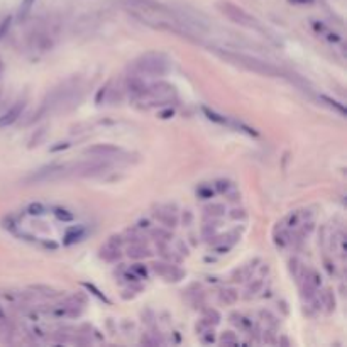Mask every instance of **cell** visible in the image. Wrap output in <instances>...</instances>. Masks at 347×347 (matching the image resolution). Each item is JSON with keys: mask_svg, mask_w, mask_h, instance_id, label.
I'll return each instance as SVG.
<instances>
[{"mask_svg": "<svg viewBox=\"0 0 347 347\" xmlns=\"http://www.w3.org/2000/svg\"><path fill=\"white\" fill-rule=\"evenodd\" d=\"M210 51H214L219 58H222L224 61L232 63L235 66L246 68V70H249V72L264 75V77H280V75H283V72H281L280 68L273 66L271 63H266L263 59H258L253 56H248V54L224 51V49H219V48H210Z\"/></svg>", "mask_w": 347, "mask_h": 347, "instance_id": "6da1fadb", "label": "cell"}, {"mask_svg": "<svg viewBox=\"0 0 347 347\" xmlns=\"http://www.w3.org/2000/svg\"><path fill=\"white\" fill-rule=\"evenodd\" d=\"M132 70L139 77H163L169 70V58L158 51L146 53L132 63Z\"/></svg>", "mask_w": 347, "mask_h": 347, "instance_id": "7a4b0ae2", "label": "cell"}, {"mask_svg": "<svg viewBox=\"0 0 347 347\" xmlns=\"http://www.w3.org/2000/svg\"><path fill=\"white\" fill-rule=\"evenodd\" d=\"M217 9L220 14H224V16L229 19V21L239 24V26L256 29V31H264V29L259 26V22L256 21L251 14H248L244 9H240L239 6H235V4L229 2V0H220V2H217Z\"/></svg>", "mask_w": 347, "mask_h": 347, "instance_id": "3957f363", "label": "cell"}, {"mask_svg": "<svg viewBox=\"0 0 347 347\" xmlns=\"http://www.w3.org/2000/svg\"><path fill=\"white\" fill-rule=\"evenodd\" d=\"M70 177L68 173V164H51L44 166V168L34 171L26 178V183L29 185H39V183H49V182H58Z\"/></svg>", "mask_w": 347, "mask_h": 347, "instance_id": "277c9868", "label": "cell"}, {"mask_svg": "<svg viewBox=\"0 0 347 347\" xmlns=\"http://www.w3.org/2000/svg\"><path fill=\"white\" fill-rule=\"evenodd\" d=\"M110 168L109 163L103 159H92V161H80L77 164H68L70 177L78 178H88V177H100V175L107 173Z\"/></svg>", "mask_w": 347, "mask_h": 347, "instance_id": "5b68a950", "label": "cell"}, {"mask_svg": "<svg viewBox=\"0 0 347 347\" xmlns=\"http://www.w3.org/2000/svg\"><path fill=\"white\" fill-rule=\"evenodd\" d=\"M120 244H122V237H115V235L110 237L100 249V258L107 263H115L120 258Z\"/></svg>", "mask_w": 347, "mask_h": 347, "instance_id": "8992f818", "label": "cell"}, {"mask_svg": "<svg viewBox=\"0 0 347 347\" xmlns=\"http://www.w3.org/2000/svg\"><path fill=\"white\" fill-rule=\"evenodd\" d=\"M153 269L156 274H159L166 281H180L183 278V271L178 269L177 266L171 263H156L153 266Z\"/></svg>", "mask_w": 347, "mask_h": 347, "instance_id": "52a82bcc", "label": "cell"}, {"mask_svg": "<svg viewBox=\"0 0 347 347\" xmlns=\"http://www.w3.org/2000/svg\"><path fill=\"white\" fill-rule=\"evenodd\" d=\"M119 153H120V149L114 144H95V146H92V148L85 149V154L95 156V158H100V159L112 158V156L119 154Z\"/></svg>", "mask_w": 347, "mask_h": 347, "instance_id": "ba28073f", "label": "cell"}, {"mask_svg": "<svg viewBox=\"0 0 347 347\" xmlns=\"http://www.w3.org/2000/svg\"><path fill=\"white\" fill-rule=\"evenodd\" d=\"M22 110H24V102H16L12 105L11 109L7 110V112H4L0 115V127H9L11 124H14L16 120L22 115Z\"/></svg>", "mask_w": 347, "mask_h": 347, "instance_id": "9c48e42d", "label": "cell"}, {"mask_svg": "<svg viewBox=\"0 0 347 347\" xmlns=\"http://www.w3.org/2000/svg\"><path fill=\"white\" fill-rule=\"evenodd\" d=\"M26 334H27V337H31L36 344H43V342H46L49 337L48 330L44 329L43 325H39L38 322H32L31 325H26Z\"/></svg>", "mask_w": 347, "mask_h": 347, "instance_id": "30bf717a", "label": "cell"}, {"mask_svg": "<svg viewBox=\"0 0 347 347\" xmlns=\"http://www.w3.org/2000/svg\"><path fill=\"white\" fill-rule=\"evenodd\" d=\"M151 254V251L146 248V246L143 242H132L127 248V256L132 259H143V258H148V256Z\"/></svg>", "mask_w": 347, "mask_h": 347, "instance_id": "8fae6325", "label": "cell"}, {"mask_svg": "<svg viewBox=\"0 0 347 347\" xmlns=\"http://www.w3.org/2000/svg\"><path fill=\"white\" fill-rule=\"evenodd\" d=\"M239 295L234 288H222L219 291V301L224 305H234L237 301Z\"/></svg>", "mask_w": 347, "mask_h": 347, "instance_id": "7c38bea8", "label": "cell"}, {"mask_svg": "<svg viewBox=\"0 0 347 347\" xmlns=\"http://www.w3.org/2000/svg\"><path fill=\"white\" fill-rule=\"evenodd\" d=\"M314 29L320 34V36H324V38L329 39L330 43H340V36H339V34L332 32L329 27H325V26H324V24L314 22Z\"/></svg>", "mask_w": 347, "mask_h": 347, "instance_id": "4fadbf2b", "label": "cell"}, {"mask_svg": "<svg viewBox=\"0 0 347 347\" xmlns=\"http://www.w3.org/2000/svg\"><path fill=\"white\" fill-rule=\"evenodd\" d=\"M319 300H320V303L325 306L327 311H332L335 308V296L332 293V290H325L324 293L319 296Z\"/></svg>", "mask_w": 347, "mask_h": 347, "instance_id": "5bb4252c", "label": "cell"}, {"mask_svg": "<svg viewBox=\"0 0 347 347\" xmlns=\"http://www.w3.org/2000/svg\"><path fill=\"white\" fill-rule=\"evenodd\" d=\"M32 291H36L38 295H43V296H48V298H54V296L59 295L58 290L51 288V286H46V285H34L31 286Z\"/></svg>", "mask_w": 347, "mask_h": 347, "instance_id": "9a60e30c", "label": "cell"}, {"mask_svg": "<svg viewBox=\"0 0 347 347\" xmlns=\"http://www.w3.org/2000/svg\"><path fill=\"white\" fill-rule=\"evenodd\" d=\"M34 2H36V0H22L21 9H19V14H17V17L21 22L26 21V19L29 17V14H31L32 7H34Z\"/></svg>", "mask_w": 347, "mask_h": 347, "instance_id": "2e32d148", "label": "cell"}, {"mask_svg": "<svg viewBox=\"0 0 347 347\" xmlns=\"http://www.w3.org/2000/svg\"><path fill=\"white\" fill-rule=\"evenodd\" d=\"M224 214H225V209H224V205H220V203H212V205H209V207H205V217L217 219V217H222Z\"/></svg>", "mask_w": 347, "mask_h": 347, "instance_id": "e0dca14e", "label": "cell"}, {"mask_svg": "<svg viewBox=\"0 0 347 347\" xmlns=\"http://www.w3.org/2000/svg\"><path fill=\"white\" fill-rule=\"evenodd\" d=\"M83 235H85V230H83V229H80V227L77 229V227H75V229H72V230H68L66 237H64V239H66L64 242H66V244H73V242H77V240L82 239Z\"/></svg>", "mask_w": 347, "mask_h": 347, "instance_id": "ac0fdd59", "label": "cell"}, {"mask_svg": "<svg viewBox=\"0 0 347 347\" xmlns=\"http://www.w3.org/2000/svg\"><path fill=\"white\" fill-rule=\"evenodd\" d=\"M202 110H203V114L207 115V119H209V120H212V122H215V124H222V125L227 124V119H225L224 115H219L217 112H214V110H210V109H207V107H203Z\"/></svg>", "mask_w": 347, "mask_h": 347, "instance_id": "d6986e66", "label": "cell"}, {"mask_svg": "<svg viewBox=\"0 0 347 347\" xmlns=\"http://www.w3.org/2000/svg\"><path fill=\"white\" fill-rule=\"evenodd\" d=\"M166 215H163L161 212H156V217H158L161 222H163L164 225H168V227H175L177 225V217H175V214H171V212H164Z\"/></svg>", "mask_w": 347, "mask_h": 347, "instance_id": "ffe728a7", "label": "cell"}, {"mask_svg": "<svg viewBox=\"0 0 347 347\" xmlns=\"http://www.w3.org/2000/svg\"><path fill=\"white\" fill-rule=\"evenodd\" d=\"M334 248H337L339 254L344 258V256H345V239H344V234H342V232H337L334 235Z\"/></svg>", "mask_w": 347, "mask_h": 347, "instance_id": "44dd1931", "label": "cell"}, {"mask_svg": "<svg viewBox=\"0 0 347 347\" xmlns=\"http://www.w3.org/2000/svg\"><path fill=\"white\" fill-rule=\"evenodd\" d=\"M261 286H263V281L261 280H254V283H251L248 288H246V298H251V296H254L258 291L261 290Z\"/></svg>", "mask_w": 347, "mask_h": 347, "instance_id": "7402d4cb", "label": "cell"}, {"mask_svg": "<svg viewBox=\"0 0 347 347\" xmlns=\"http://www.w3.org/2000/svg\"><path fill=\"white\" fill-rule=\"evenodd\" d=\"M215 188H217V192L220 193H225V195H229L232 190H235V187L230 182H224V180H220V182L215 183Z\"/></svg>", "mask_w": 347, "mask_h": 347, "instance_id": "603a6c76", "label": "cell"}, {"mask_svg": "<svg viewBox=\"0 0 347 347\" xmlns=\"http://www.w3.org/2000/svg\"><path fill=\"white\" fill-rule=\"evenodd\" d=\"M320 98L324 100V102H325L327 105H329V107L335 109L340 115H345V109H344V105H342V103L335 102V100H332V98H329V97H320Z\"/></svg>", "mask_w": 347, "mask_h": 347, "instance_id": "cb8c5ba5", "label": "cell"}, {"mask_svg": "<svg viewBox=\"0 0 347 347\" xmlns=\"http://www.w3.org/2000/svg\"><path fill=\"white\" fill-rule=\"evenodd\" d=\"M290 269H291V273H293L295 278H301V274H303V268L300 266V263L296 259H291L290 261Z\"/></svg>", "mask_w": 347, "mask_h": 347, "instance_id": "d4e9b609", "label": "cell"}, {"mask_svg": "<svg viewBox=\"0 0 347 347\" xmlns=\"http://www.w3.org/2000/svg\"><path fill=\"white\" fill-rule=\"evenodd\" d=\"M220 342L222 344H237V335L234 332H224L222 337H220Z\"/></svg>", "mask_w": 347, "mask_h": 347, "instance_id": "484cf974", "label": "cell"}, {"mask_svg": "<svg viewBox=\"0 0 347 347\" xmlns=\"http://www.w3.org/2000/svg\"><path fill=\"white\" fill-rule=\"evenodd\" d=\"M205 320H207L210 325H212V324L215 325V324H219V322H220V315L215 310H207V314H205Z\"/></svg>", "mask_w": 347, "mask_h": 347, "instance_id": "4316f807", "label": "cell"}, {"mask_svg": "<svg viewBox=\"0 0 347 347\" xmlns=\"http://www.w3.org/2000/svg\"><path fill=\"white\" fill-rule=\"evenodd\" d=\"M27 212L31 215H43V214H46V209H44V205H41V203H32L31 207L27 209Z\"/></svg>", "mask_w": 347, "mask_h": 347, "instance_id": "83f0119b", "label": "cell"}, {"mask_svg": "<svg viewBox=\"0 0 347 347\" xmlns=\"http://www.w3.org/2000/svg\"><path fill=\"white\" fill-rule=\"evenodd\" d=\"M54 215H56L59 220H64V222H68V220L73 219V214H68V210H63V209L54 210Z\"/></svg>", "mask_w": 347, "mask_h": 347, "instance_id": "f1b7e54d", "label": "cell"}, {"mask_svg": "<svg viewBox=\"0 0 347 347\" xmlns=\"http://www.w3.org/2000/svg\"><path fill=\"white\" fill-rule=\"evenodd\" d=\"M85 286H87V288H88V290H92V291H95V295H97V296H98V298H100V300L107 301V298H105V296H103L102 293H100V291H98L97 288H95V286H93V285H85Z\"/></svg>", "mask_w": 347, "mask_h": 347, "instance_id": "f546056e", "label": "cell"}, {"mask_svg": "<svg viewBox=\"0 0 347 347\" xmlns=\"http://www.w3.org/2000/svg\"><path fill=\"white\" fill-rule=\"evenodd\" d=\"M230 217H232V219H244L246 214H244V210H232Z\"/></svg>", "mask_w": 347, "mask_h": 347, "instance_id": "4dcf8cb0", "label": "cell"}, {"mask_svg": "<svg viewBox=\"0 0 347 347\" xmlns=\"http://www.w3.org/2000/svg\"><path fill=\"white\" fill-rule=\"evenodd\" d=\"M132 269L135 271V273H139L141 276H146V268H139V264H137V266H134Z\"/></svg>", "mask_w": 347, "mask_h": 347, "instance_id": "1f68e13d", "label": "cell"}, {"mask_svg": "<svg viewBox=\"0 0 347 347\" xmlns=\"http://www.w3.org/2000/svg\"><path fill=\"white\" fill-rule=\"evenodd\" d=\"M200 195H202V197H210V195H214V192H212V190H200V192H198Z\"/></svg>", "mask_w": 347, "mask_h": 347, "instance_id": "d6a6232c", "label": "cell"}, {"mask_svg": "<svg viewBox=\"0 0 347 347\" xmlns=\"http://www.w3.org/2000/svg\"><path fill=\"white\" fill-rule=\"evenodd\" d=\"M68 143H63L61 146H54V148H51V151H59V149H66L68 148Z\"/></svg>", "mask_w": 347, "mask_h": 347, "instance_id": "836d02e7", "label": "cell"}, {"mask_svg": "<svg viewBox=\"0 0 347 347\" xmlns=\"http://www.w3.org/2000/svg\"><path fill=\"white\" fill-rule=\"evenodd\" d=\"M291 2H295V4H311L314 0H291Z\"/></svg>", "mask_w": 347, "mask_h": 347, "instance_id": "e575fe53", "label": "cell"}, {"mask_svg": "<svg viewBox=\"0 0 347 347\" xmlns=\"http://www.w3.org/2000/svg\"><path fill=\"white\" fill-rule=\"evenodd\" d=\"M2 70H4V64H2V61H0V73H2Z\"/></svg>", "mask_w": 347, "mask_h": 347, "instance_id": "d590c367", "label": "cell"}]
</instances>
